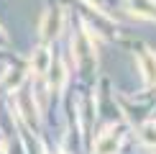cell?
<instances>
[{
    "label": "cell",
    "mask_w": 156,
    "mask_h": 154,
    "mask_svg": "<svg viewBox=\"0 0 156 154\" xmlns=\"http://www.w3.org/2000/svg\"><path fill=\"white\" fill-rule=\"evenodd\" d=\"M56 154H59V152H56Z\"/></svg>",
    "instance_id": "cell-9"
},
{
    "label": "cell",
    "mask_w": 156,
    "mask_h": 154,
    "mask_svg": "<svg viewBox=\"0 0 156 154\" xmlns=\"http://www.w3.org/2000/svg\"><path fill=\"white\" fill-rule=\"evenodd\" d=\"M133 8L138 13H144V16L156 18V3H151V0H133Z\"/></svg>",
    "instance_id": "cell-7"
},
{
    "label": "cell",
    "mask_w": 156,
    "mask_h": 154,
    "mask_svg": "<svg viewBox=\"0 0 156 154\" xmlns=\"http://www.w3.org/2000/svg\"><path fill=\"white\" fill-rule=\"evenodd\" d=\"M18 108H21V113L26 116V121L28 123H34L36 121V108H34V98H31L26 90H21L18 93Z\"/></svg>",
    "instance_id": "cell-3"
},
{
    "label": "cell",
    "mask_w": 156,
    "mask_h": 154,
    "mask_svg": "<svg viewBox=\"0 0 156 154\" xmlns=\"http://www.w3.org/2000/svg\"><path fill=\"white\" fill-rule=\"evenodd\" d=\"M31 64H34V69L38 75H44L49 69V64H51V54H49V49H38L36 54H34V59H31Z\"/></svg>",
    "instance_id": "cell-6"
},
{
    "label": "cell",
    "mask_w": 156,
    "mask_h": 154,
    "mask_svg": "<svg viewBox=\"0 0 156 154\" xmlns=\"http://www.w3.org/2000/svg\"><path fill=\"white\" fill-rule=\"evenodd\" d=\"M141 67H144V75H146V85H156V57L144 51L141 54Z\"/></svg>",
    "instance_id": "cell-4"
},
{
    "label": "cell",
    "mask_w": 156,
    "mask_h": 154,
    "mask_svg": "<svg viewBox=\"0 0 156 154\" xmlns=\"http://www.w3.org/2000/svg\"><path fill=\"white\" fill-rule=\"evenodd\" d=\"M59 28H62V13L54 10V13H49V16H46V21H44V26H41V36H44V41L54 38L56 34H59Z\"/></svg>",
    "instance_id": "cell-2"
},
{
    "label": "cell",
    "mask_w": 156,
    "mask_h": 154,
    "mask_svg": "<svg viewBox=\"0 0 156 154\" xmlns=\"http://www.w3.org/2000/svg\"><path fill=\"white\" fill-rule=\"evenodd\" d=\"M46 72H51V75H49V77H51V90H62L64 80H67V69H64V64H62V62H56V64L51 62Z\"/></svg>",
    "instance_id": "cell-5"
},
{
    "label": "cell",
    "mask_w": 156,
    "mask_h": 154,
    "mask_svg": "<svg viewBox=\"0 0 156 154\" xmlns=\"http://www.w3.org/2000/svg\"><path fill=\"white\" fill-rule=\"evenodd\" d=\"M141 136H144L146 144H154L156 146V123H146L144 128H141Z\"/></svg>",
    "instance_id": "cell-8"
},
{
    "label": "cell",
    "mask_w": 156,
    "mask_h": 154,
    "mask_svg": "<svg viewBox=\"0 0 156 154\" xmlns=\"http://www.w3.org/2000/svg\"><path fill=\"white\" fill-rule=\"evenodd\" d=\"M118 146H120V134L118 131H108L105 136L97 139L95 154H115V152H118Z\"/></svg>",
    "instance_id": "cell-1"
}]
</instances>
